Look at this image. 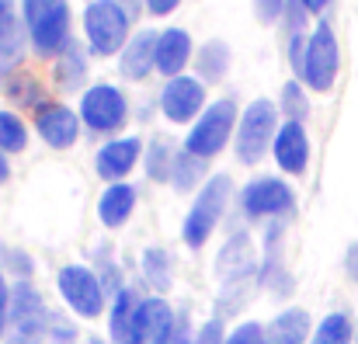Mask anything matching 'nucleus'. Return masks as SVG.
Instances as JSON below:
<instances>
[{"label": "nucleus", "mask_w": 358, "mask_h": 344, "mask_svg": "<svg viewBox=\"0 0 358 344\" xmlns=\"http://www.w3.org/2000/svg\"><path fill=\"white\" fill-rule=\"evenodd\" d=\"M271 157L278 164L282 174H306V164H310V136H306V125L303 122H282L278 125V136H275V146H271Z\"/></svg>", "instance_id": "4468645a"}, {"label": "nucleus", "mask_w": 358, "mask_h": 344, "mask_svg": "<svg viewBox=\"0 0 358 344\" xmlns=\"http://www.w3.org/2000/svg\"><path fill=\"white\" fill-rule=\"evenodd\" d=\"M310 338H313V320L299 306H285L268 324V344H310Z\"/></svg>", "instance_id": "aec40b11"}, {"label": "nucleus", "mask_w": 358, "mask_h": 344, "mask_svg": "<svg viewBox=\"0 0 358 344\" xmlns=\"http://www.w3.org/2000/svg\"><path fill=\"white\" fill-rule=\"evenodd\" d=\"M171 344H195V334H188V320L181 324V331H178V338H174V341H171Z\"/></svg>", "instance_id": "a19ab883"}, {"label": "nucleus", "mask_w": 358, "mask_h": 344, "mask_svg": "<svg viewBox=\"0 0 358 344\" xmlns=\"http://www.w3.org/2000/svg\"><path fill=\"white\" fill-rule=\"evenodd\" d=\"M345 271H348V278L358 285V240L348 243V250H345Z\"/></svg>", "instance_id": "58836bf2"}, {"label": "nucleus", "mask_w": 358, "mask_h": 344, "mask_svg": "<svg viewBox=\"0 0 358 344\" xmlns=\"http://www.w3.org/2000/svg\"><path fill=\"white\" fill-rule=\"evenodd\" d=\"M230 63H234V49L223 38H209L195 52V70H199V80L202 84H220L230 73Z\"/></svg>", "instance_id": "4be33fe9"}, {"label": "nucleus", "mask_w": 358, "mask_h": 344, "mask_svg": "<svg viewBox=\"0 0 358 344\" xmlns=\"http://www.w3.org/2000/svg\"><path fill=\"white\" fill-rule=\"evenodd\" d=\"M206 108H209V105H206V84H202L199 77H192V73L167 80L164 91H160V112H164L167 122H174V125L195 122Z\"/></svg>", "instance_id": "f8f14e48"}, {"label": "nucleus", "mask_w": 358, "mask_h": 344, "mask_svg": "<svg viewBox=\"0 0 358 344\" xmlns=\"http://www.w3.org/2000/svg\"><path fill=\"white\" fill-rule=\"evenodd\" d=\"M278 105L268 98H254L237 122V136H234V150L243 167H254L264 160V153H271L275 136H278Z\"/></svg>", "instance_id": "20e7f679"}, {"label": "nucleus", "mask_w": 358, "mask_h": 344, "mask_svg": "<svg viewBox=\"0 0 358 344\" xmlns=\"http://www.w3.org/2000/svg\"><path fill=\"white\" fill-rule=\"evenodd\" d=\"M139 160H143V139H139V136H119V139H108V143L98 150L94 171H98V178H105L108 185H119V181H125V178L136 171Z\"/></svg>", "instance_id": "ddd939ff"}, {"label": "nucleus", "mask_w": 358, "mask_h": 344, "mask_svg": "<svg viewBox=\"0 0 358 344\" xmlns=\"http://www.w3.org/2000/svg\"><path fill=\"white\" fill-rule=\"evenodd\" d=\"M84 38L94 56H115L132 38V17L122 0H87L84 7Z\"/></svg>", "instance_id": "7ed1b4c3"}, {"label": "nucleus", "mask_w": 358, "mask_h": 344, "mask_svg": "<svg viewBox=\"0 0 358 344\" xmlns=\"http://www.w3.org/2000/svg\"><path fill=\"white\" fill-rule=\"evenodd\" d=\"M3 264H7L14 275H21V282H28V275H31V261H28L21 250H14V247L3 250Z\"/></svg>", "instance_id": "e433bc0d"}, {"label": "nucleus", "mask_w": 358, "mask_h": 344, "mask_svg": "<svg viewBox=\"0 0 358 344\" xmlns=\"http://www.w3.org/2000/svg\"><path fill=\"white\" fill-rule=\"evenodd\" d=\"M136 213V188L129 181H119V185H108L98 199V220L105 229H119L132 220Z\"/></svg>", "instance_id": "6ab92c4d"}, {"label": "nucleus", "mask_w": 358, "mask_h": 344, "mask_svg": "<svg viewBox=\"0 0 358 344\" xmlns=\"http://www.w3.org/2000/svg\"><path fill=\"white\" fill-rule=\"evenodd\" d=\"M174 160H178V150H174L164 136H157V139L146 146V160H143L146 178H150V181H157V185H171Z\"/></svg>", "instance_id": "a878e982"}, {"label": "nucleus", "mask_w": 358, "mask_h": 344, "mask_svg": "<svg viewBox=\"0 0 358 344\" xmlns=\"http://www.w3.org/2000/svg\"><path fill=\"white\" fill-rule=\"evenodd\" d=\"M355 344H358V317H355Z\"/></svg>", "instance_id": "49530a36"}, {"label": "nucleus", "mask_w": 358, "mask_h": 344, "mask_svg": "<svg viewBox=\"0 0 358 344\" xmlns=\"http://www.w3.org/2000/svg\"><path fill=\"white\" fill-rule=\"evenodd\" d=\"M28 28L17 17H7L0 24V84L10 80V73L17 70V63L24 59V45H28Z\"/></svg>", "instance_id": "412c9836"}, {"label": "nucleus", "mask_w": 358, "mask_h": 344, "mask_svg": "<svg viewBox=\"0 0 358 344\" xmlns=\"http://www.w3.org/2000/svg\"><path fill=\"white\" fill-rule=\"evenodd\" d=\"M7 98H10L17 108H31V112H35V105H38V112L45 108V94H42V87L35 84V77H10V80H7Z\"/></svg>", "instance_id": "c756f323"}, {"label": "nucleus", "mask_w": 358, "mask_h": 344, "mask_svg": "<svg viewBox=\"0 0 358 344\" xmlns=\"http://www.w3.org/2000/svg\"><path fill=\"white\" fill-rule=\"evenodd\" d=\"M237 122H240L237 101L234 98H220V101H213L206 112L192 122L181 150H188L199 160H213L216 153L227 150L230 136H237Z\"/></svg>", "instance_id": "423d86ee"}, {"label": "nucleus", "mask_w": 358, "mask_h": 344, "mask_svg": "<svg viewBox=\"0 0 358 344\" xmlns=\"http://www.w3.org/2000/svg\"><path fill=\"white\" fill-rule=\"evenodd\" d=\"M296 209V192L285 178H275V174H264V178H254L243 185L240 192V213L247 223H275V220H285L292 216Z\"/></svg>", "instance_id": "1a4fd4ad"}, {"label": "nucleus", "mask_w": 358, "mask_h": 344, "mask_svg": "<svg viewBox=\"0 0 358 344\" xmlns=\"http://www.w3.org/2000/svg\"><path fill=\"white\" fill-rule=\"evenodd\" d=\"M195 59V45H192V35L185 28H164L160 38H157V70L174 80V77H185L188 63Z\"/></svg>", "instance_id": "dca6fc26"}, {"label": "nucleus", "mask_w": 358, "mask_h": 344, "mask_svg": "<svg viewBox=\"0 0 358 344\" xmlns=\"http://www.w3.org/2000/svg\"><path fill=\"white\" fill-rule=\"evenodd\" d=\"M310 7L303 3V0H285V28H289V38H296V35H310L306 31V24H310Z\"/></svg>", "instance_id": "2f4dec72"}, {"label": "nucleus", "mask_w": 358, "mask_h": 344, "mask_svg": "<svg viewBox=\"0 0 358 344\" xmlns=\"http://www.w3.org/2000/svg\"><path fill=\"white\" fill-rule=\"evenodd\" d=\"M306 7H310V14H324L327 7H331V0H303Z\"/></svg>", "instance_id": "37998d69"}, {"label": "nucleus", "mask_w": 358, "mask_h": 344, "mask_svg": "<svg viewBox=\"0 0 358 344\" xmlns=\"http://www.w3.org/2000/svg\"><path fill=\"white\" fill-rule=\"evenodd\" d=\"M227 327H223V320L220 317H209L199 331H195V344H227Z\"/></svg>", "instance_id": "f704fd0d"}, {"label": "nucleus", "mask_w": 358, "mask_h": 344, "mask_svg": "<svg viewBox=\"0 0 358 344\" xmlns=\"http://www.w3.org/2000/svg\"><path fill=\"white\" fill-rule=\"evenodd\" d=\"M84 73H87V63H84V52H80V45L77 42H70L63 52H59V66H56V84L59 87H80V80H84Z\"/></svg>", "instance_id": "bb28decb"}, {"label": "nucleus", "mask_w": 358, "mask_h": 344, "mask_svg": "<svg viewBox=\"0 0 358 344\" xmlns=\"http://www.w3.org/2000/svg\"><path fill=\"white\" fill-rule=\"evenodd\" d=\"M80 125H84L80 115L73 108H66V105H45L35 118V129H38L42 143L52 146V150H70L80 139Z\"/></svg>", "instance_id": "2eb2a0df"}, {"label": "nucleus", "mask_w": 358, "mask_h": 344, "mask_svg": "<svg viewBox=\"0 0 358 344\" xmlns=\"http://www.w3.org/2000/svg\"><path fill=\"white\" fill-rule=\"evenodd\" d=\"M10 289H14V285H7V275L0 271V341L7 338V317H10Z\"/></svg>", "instance_id": "4c0bfd02"}, {"label": "nucleus", "mask_w": 358, "mask_h": 344, "mask_svg": "<svg viewBox=\"0 0 358 344\" xmlns=\"http://www.w3.org/2000/svg\"><path fill=\"white\" fill-rule=\"evenodd\" d=\"M254 17L261 24H278L285 17V0H254Z\"/></svg>", "instance_id": "c9c22d12"}, {"label": "nucleus", "mask_w": 358, "mask_h": 344, "mask_svg": "<svg viewBox=\"0 0 358 344\" xmlns=\"http://www.w3.org/2000/svg\"><path fill=\"white\" fill-rule=\"evenodd\" d=\"M87 344H112V341H105V338H91Z\"/></svg>", "instance_id": "a18cd8bd"}, {"label": "nucleus", "mask_w": 358, "mask_h": 344, "mask_svg": "<svg viewBox=\"0 0 358 344\" xmlns=\"http://www.w3.org/2000/svg\"><path fill=\"white\" fill-rule=\"evenodd\" d=\"M49 341L52 344H73L77 341V324L66 320V317H59V313H52V320H49Z\"/></svg>", "instance_id": "72a5a7b5"}, {"label": "nucleus", "mask_w": 358, "mask_h": 344, "mask_svg": "<svg viewBox=\"0 0 358 344\" xmlns=\"http://www.w3.org/2000/svg\"><path fill=\"white\" fill-rule=\"evenodd\" d=\"M157 38H160V31H153V28H143L129 38V45L119 56V70L125 80H146L157 70Z\"/></svg>", "instance_id": "f3484780"}, {"label": "nucleus", "mask_w": 358, "mask_h": 344, "mask_svg": "<svg viewBox=\"0 0 358 344\" xmlns=\"http://www.w3.org/2000/svg\"><path fill=\"white\" fill-rule=\"evenodd\" d=\"M139 292L136 289H122L119 296H112L108 303V341L112 344H136V310H139Z\"/></svg>", "instance_id": "a211bd4d"}, {"label": "nucleus", "mask_w": 358, "mask_h": 344, "mask_svg": "<svg viewBox=\"0 0 358 344\" xmlns=\"http://www.w3.org/2000/svg\"><path fill=\"white\" fill-rule=\"evenodd\" d=\"M77 115H80L84 129H91L94 136H112L129 122V98L115 84H91L80 94Z\"/></svg>", "instance_id": "9d476101"}, {"label": "nucleus", "mask_w": 358, "mask_h": 344, "mask_svg": "<svg viewBox=\"0 0 358 344\" xmlns=\"http://www.w3.org/2000/svg\"><path fill=\"white\" fill-rule=\"evenodd\" d=\"M91 268L98 271V278H101V285H105L108 296H119L122 289H125V282H122V268L112 261V250H108V247H98V264H91Z\"/></svg>", "instance_id": "7c9ffc66"}, {"label": "nucleus", "mask_w": 358, "mask_h": 344, "mask_svg": "<svg viewBox=\"0 0 358 344\" xmlns=\"http://www.w3.org/2000/svg\"><path fill=\"white\" fill-rule=\"evenodd\" d=\"M49 306L31 282H14L10 289V317H7V344H42L49 341Z\"/></svg>", "instance_id": "0eeeda50"}, {"label": "nucleus", "mask_w": 358, "mask_h": 344, "mask_svg": "<svg viewBox=\"0 0 358 344\" xmlns=\"http://www.w3.org/2000/svg\"><path fill=\"white\" fill-rule=\"evenodd\" d=\"M230 195H234V181L230 174H213L199 192H195V202L181 223V240L185 247L192 250H202L209 243V236L216 233V227L223 223L227 216V206H230Z\"/></svg>", "instance_id": "f257e3e1"}, {"label": "nucleus", "mask_w": 358, "mask_h": 344, "mask_svg": "<svg viewBox=\"0 0 358 344\" xmlns=\"http://www.w3.org/2000/svg\"><path fill=\"white\" fill-rule=\"evenodd\" d=\"M227 344H268V327L257 324V320H243L240 327L230 331Z\"/></svg>", "instance_id": "473e14b6"}, {"label": "nucleus", "mask_w": 358, "mask_h": 344, "mask_svg": "<svg viewBox=\"0 0 358 344\" xmlns=\"http://www.w3.org/2000/svg\"><path fill=\"white\" fill-rule=\"evenodd\" d=\"M139 271H143V282H146L157 296L174 285V261H171V254H167L164 247H146V250L139 254Z\"/></svg>", "instance_id": "5701e85b"}, {"label": "nucleus", "mask_w": 358, "mask_h": 344, "mask_svg": "<svg viewBox=\"0 0 358 344\" xmlns=\"http://www.w3.org/2000/svg\"><path fill=\"white\" fill-rule=\"evenodd\" d=\"M338 70H341L338 35H334L331 21H317L306 38V52H303V66H299L296 80H303V87L313 94H327L338 80Z\"/></svg>", "instance_id": "39448f33"}, {"label": "nucleus", "mask_w": 358, "mask_h": 344, "mask_svg": "<svg viewBox=\"0 0 358 344\" xmlns=\"http://www.w3.org/2000/svg\"><path fill=\"white\" fill-rule=\"evenodd\" d=\"M310 344H355V320H352L345 310L327 313V317L313 327Z\"/></svg>", "instance_id": "393cba45"}, {"label": "nucleus", "mask_w": 358, "mask_h": 344, "mask_svg": "<svg viewBox=\"0 0 358 344\" xmlns=\"http://www.w3.org/2000/svg\"><path fill=\"white\" fill-rule=\"evenodd\" d=\"M24 146H28V125L21 122L17 112L0 108V150L10 157V153H21Z\"/></svg>", "instance_id": "cd10ccee"}, {"label": "nucleus", "mask_w": 358, "mask_h": 344, "mask_svg": "<svg viewBox=\"0 0 358 344\" xmlns=\"http://www.w3.org/2000/svg\"><path fill=\"white\" fill-rule=\"evenodd\" d=\"M10 181V164H7V153L0 150V185H7Z\"/></svg>", "instance_id": "79ce46f5"}, {"label": "nucleus", "mask_w": 358, "mask_h": 344, "mask_svg": "<svg viewBox=\"0 0 358 344\" xmlns=\"http://www.w3.org/2000/svg\"><path fill=\"white\" fill-rule=\"evenodd\" d=\"M21 21L38 56H56L73 42L66 0H21Z\"/></svg>", "instance_id": "f03ea898"}, {"label": "nucleus", "mask_w": 358, "mask_h": 344, "mask_svg": "<svg viewBox=\"0 0 358 344\" xmlns=\"http://www.w3.org/2000/svg\"><path fill=\"white\" fill-rule=\"evenodd\" d=\"M178 3H181V0H146V10H150L153 17H164V14L178 10Z\"/></svg>", "instance_id": "ea45409f"}, {"label": "nucleus", "mask_w": 358, "mask_h": 344, "mask_svg": "<svg viewBox=\"0 0 358 344\" xmlns=\"http://www.w3.org/2000/svg\"><path fill=\"white\" fill-rule=\"evenodd\" d=\"M56 289L66 303V310L80 320H94L108 310L112 296L105 292L98 271L91 264H63L59 275H56Z\"/></svg>", "instance_id": "6e6552de"}, {"label": "nucleus", "mask_w": 358, "mask_h": 344, "mask_svg": "<svg viewBox=\"0 0 358 344\" xmlns=\"http://www.w3.org/2000/svg\"><path fill=\"white\" fill-rule=\"evenodd\" d=\"M206 171H209V160H199L188 150H178V160H174V171H171L174 192H199L209 181Z\"/></svg>", "instance_id": "b1692460"}, {"label": "nucleus", "mask_w": 358, "mask_h": 344, "mask_svg": "<svg viewBox=\"0 0 358 344\" xmlns=\"http://www.w3.org/2000/svg\"><path fill=\"white\" fill-rule=\"evenodd\" d=\"M7 17H14V0H0V24H3Z\"/></svg>", "instance_id": "c03bdc74"}, {"label": "nucleus", "mask_w": 358, "mask_h": 344, "mask_svg": "<svg viewBox=\"0 0 358 344\" xmlns=\"http://www.w3.org/2000/svg\"><path fill=\"white\" fill-rule=\"evenodd\" d=\"M185 324V313H174V306L164 296H143L136 310V344H171Z\"/></svg>", "instance_id": "9b49d317"}, {"label": "nucleus", "mask_w": 358, "mask_h": 344, "mask_svg": "<svg viewBox=\"0 0 358 344\" xmlns=\"http://www.w3.org/2000/svg\"><path fill=\"white\" fill-rule=\"evenodd\" d=\"M278 112L285 115V122H303V118L310 115V98H306L303 80H285V84H282Z\"/></svg>", "instance_id": "c85d7f7f"}]
</instances>
